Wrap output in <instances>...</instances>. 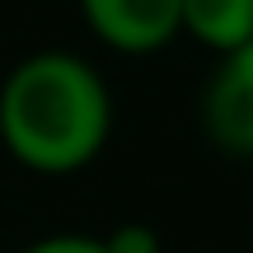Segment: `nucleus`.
Segmentation results:
<instances>
[{
    "label": "nucleus",
    "instance_id": "nucleus-1",
    "mask_svg": "<svg viewBox=\"0 0 253 253\" xmlns=\"http://www.w3.org/2000/svg\"><path fill=\"white\" fill-rule=\"evenodd\" d=\"M108 131V84L75 52H33L0 84V145L33 173L61 178L94 164Z\"/></svg>",
    "mask_w": 253,
    "mask_h": 253
},
{
    "label": "nucleus",
    "instance_id": "nucleus-3",
    "mask_svg": "<svg viewBox=\"0 0 253 253\" xmlns=\"http://www.w3.org/2000/svg\"><path fill=\"white\" fill-rule=\"evenodd\" d=\"M183 0H80V14L99 42L122 56H150L178 38Z\"/></svg>",
    "mask_w": 253,
    "mask_h": 253
},
{
    "label": "nucleus",
    "instance_id": "nucleus-4",
    "mask_svg": "<svg viewBox=\"0 0 253 253\" xmlns=\"http://www.w3.org/2000/svg\"><path fill=\"white\" fill-rule=\"evenodd\" d=\"M178 33H192L216 56L253 42V0H183Z\"/></svg>",
    "mask_w": 253,
    "mask_h": 253
},
{
    "label": "nucleus",
    "instance_id": "nucleus-5",
    "mask_svg": "<svg viewBox=\"0 0 253 253\" xmlns=\"http://www.w3.org/2000/svg\"><path fill=\"white\" fill-rule=\"evenodd\" d=\"M103 253H160V235H155L150 225H118V230H108V235L99 239Z\"/></svg>",
    "mask_w": 253,
    "mask_h": 253
},
{
    "label": "nucleus",
    "instance_id": "nucleus-6",
    "mask_svg": "<svg viewBox=\"0 0 253 253\" xmlns=\"http://www.w3.org/2000/svg\"><path fill=\"white\" fill-rule=\"evenodd\" d=\"M24 253H103V244L94 235H47L38 244H28Z\"/></svg>",
    "mask_w": 253,
    "mask_h": 253
},
{
    "label": "nucleus",
    "instance_id": "nucleus-2",
    "mask_svg": "<svg viewBox=\"0 0 253 253\" xmlns=\"http://www.w3.org/2000/svg\"><path fill=\"white\" fill-rule=\"evenodd\" d=\"M202 126L216 150L235 160H253V42L220 56L202 94Z\"/></svg>",
    "mask_w": 253,
    "mask_h": 253
}]
</instances>
